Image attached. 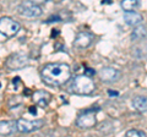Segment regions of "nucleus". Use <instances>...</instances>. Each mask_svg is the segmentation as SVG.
<instances>
[{
  "mask_svg": "<svg viewBox=\"0 0 147 137\" xmlns=\"http://www.w3.org/2000/svg\"><path fill=\"white\" fill-rule=\"evenodd\" d=\"M40 77L45 85L52 87H60L70 80L71 70L67 64L52 62L43 66L40 71Z\"/></svg>",
  "mask_w": 147,
  "mask_h": 137,
  "instance_id": "1",
  "label": "nucleus"
},
{
  "mask_svg": "<svg viewBox=\"0 0 147 137\" xmlns=\"http://www.w3.org/2000/svg\"><path fill=\"white\" fill-rule=\"evenodd\" d=\"M96 85L91 76H87L86 74L79 75L74 77L71 83L69 85V92L79 95H90L94 92Z\"/></svg>",
  "mask_w": 147,
  "mask_h": 137,
  "instance_id": "2",
  "label": "nucleus"
},
{
  "mask_svg": "<svg viewBox=\"0 0 147 137\" xmlns=\"http://www.w3.org/2000/svg\"><path fill=\"white\" fill-rule=\"evenodd\" d=\"M21 26L17 21L11 17H1L0 19V33L7 38H12L18 33Z\"/></svg>",
  "mask_w": 147,
  "mask_h": 137,
  "instance_id": "3",
  "label": "nucleus"
},
{
  "mask_svg": "<svg viewBox=\"0 0 147 137\" xmlns=\"http://www.w3.org/2000/svg\"><path fill=\"white\" fill-rule=\"evenodd\" d=\"M18 12L22 16L28 17V19H36V17H39L42 15L43 11L38 4L31 1V0H25L18 6Z\"/></svg>",
  "mask_w": 147,
  "mask_h": 137,
  "instance_id": "4",
  "label": "nucleus"
},
{
  "mask_svg": "<svg viewBox=\"0 0 147 137\" xmlns=\"http://www.w3.org/2000/svg\"><path fill=\"white\" fill-rule=\"evenodd\" d=\"M44 125L43 120H26V119H18L16 120V126L17 131L22 132V134H30V132L38 131L39 129H42V126Z\"/></svg>",
  "mask_w": 147,
  "mask_h": 137,
  "instance_id": "5",
  "label": "nucleus"
},
{
  "mask_svg": "<svg viewBox=\"0 0 147 137\" xmlns=\"http://www.w3.org/2000/svg\"><path fill=\"white\" fill-rule=\"evenodd\" d=\"M96 122H97V119H96L93 109H87L82 114H80L79 118L76 119V126L84 130L92 129L96 125Z\"/></svg>",
  "mask_w": 147,
  "mask_h": 137,
  "instance_id": "6",
  "label": "nucleus"
},
{
  "mask_svg": "<svg viewBox=\"0 0 147 137\" xmlns=\"http://www.w3.org/2000/svg\"><path fill=\"white\" fill-rule=\"evenodd\" d=\"M28 64H30L28 56L25 55V54L17 53L7 58V60L5 61V66L9 70H21V68L26 67Z\"/></svg>",
  "mask_w": 147,
  "mask_h": 137,
  "instance_id": "7",
  "label": "nucleus"
},
{
  "mask_svg": "<svg viewBox=\"0 0 147 137\" xmlns=\"http://www.w3.org/2000/svg\"><path fill=\"white\" fill-rule=\"evenodd\" d=\"M99 77L105 83H114V82L120 80L121 72L114 67H103L99 71Z\"/></svg>",
  "mask_w": 147,
  "mask_h": 137,
  "instance_id": "8",
  "label": "nucleus"
},
{
  "mask_svg": "<svg viewBox=\"0 0 147 137\" xmlns=\"http://www.w3.org/2000/svg\"><path fill=\"white\" fill-rule=\"evenodd\" d=\"M92 42H93V34L90 32H80L74 39V47L79 49H85L90 47Z\"/></svg>",
  "mask_w": 147,
  "mask_h": 137,
  "instance_id": "9",
  "label": "nucleus"
},
{
  "mask_svg": "<svg viewBox=\"0 0 147 137\" xmlns=\"http://www.w3.org/2000/svg\"><path fill=\"white\" fill-rule=\"evenodd\" d=\"M32 98H33V102L37 104L38 107H42V108H45L49 104L50 99H52V95H50L49 92H47V91H36V92L33 93V95H32Z\"/></svg>",
  "mask_w": 147,
  "mask_h": 137,
  "instance_id": "10",
  "label": "nucleus"
},
{
  "mask_svg": "<svg viewBox=\"0 0 147 137\" xmlns=\"http://www.w3.org/2000/svg\"><path fill=\"white\" fill-rule=\"evenodd\" d=\"M17 131L16 121L4 120L0 121V136H10Z\"/></svg>",
  "mask_w": 147,
  "mask_h": 137,
  "instance_id": "11",
  "label": "nucleus"
},
{
  "mask_svg": "<svg viewBox=\"0 0 147 137\" xmlns=\"http://www.w3.org/2000/svg\"><path fill=\"white\" fill-rule=\"evenodd\" d=\"M142 20H144L142 15L139 12H136V11H129V12H125V15H124V21L130 26L140 25L142 22Z\"/></svg>",
  "mask_w": 147,
  "mask_h": 137,
  "instance_id": "12",
  "label": "nucleus"
},
{
  "mask_svg": "<svg viewBox=\"0 0 147 137\" xmlns=\"http://www.w3.org/2000/svg\"><path fill=\"white\" fill-rule=\"evenodd\" d=\"M131 105L135 110L140 111V113H146L147 111V97L144 95H137L132 99Z\"/></svg>",
  "mask_w": 147,
  "mask_h": 137,
  "instance_id": "13",
  "label": "nucleus"
},
{
  "mask_svg": "<svg viewBox=\"0 0 147 137\" xmlns=\"http://www.w3.org/2000/svg\"><path fill=\"white\" fill-rule=\"evenodd\" d=\"M139 0H121L120 5H121V9L125 12H129V11H135V9L139 6Z\"/></svg>",
  "mask_w": 147,
  "mask_h": 137,
  "instance_id": "14",
  "label": "nucleus"
},
{
  "mask_svg": "<svg viewBox=\"0 0 147 137\" xmlns=\"http://www.w3.org/2000/svg\"><path fill=\"white\" fill-rule=\"evenodd\" d=\"M147 36V30L144 26H137L134 28L131 33V39L132 40H139V39H144Z\"/></svg>",
  "mask_w": 147,
  "mask_h": 137,
  "instance_id": "15",
  "label": "nucleus"
},
{
  "mask_svg": "<svg viewBox=\"0 0 147 137\" xmlns=\"http://www.w3.org/2000/svg\"><path fill=\"white\" fill-rule=\"evenodd\" d=\"M126 137H145L146 134L144 131H139V130H135V129H132V130H129L126 134H125Z\"/></svg>",
  "mask_w": 147,
  "mask_h": 137,
  "instance_id": "16",
  "label": "nucleus"
},
{
  "mask_svg": "<svg viewBox=\"0 0 147 137\" xmlns=\"http://www.w3.org/2000/svg\"><path fill=\"white\" fill-rule=\"evenodd\" d=\"M85 74L87 75V76H93L94 75V71L93 70H90V68H86V72Z\"/></svg>",
  "mask_w": 147,
  "mask_h": 137,
  "instance_id": "17",
  "label": "nucleus"
},
{
  "mask_svg": "<svg viewBox=\"0 0 147 137\" xmlns=\"http://www.w3.org/2000/svg\"><path fill=\"white\" fill-rule=\"evenodd\" d=\"M30 113L37 114V108H36V107H31V108H30Z\"/></svg>",
  "mask_w": 147,
  "mask_h": 137,
  "instance_id": "18",
  "label": "nucleus"
},
{
  "mask_svg": "<svg viewBox=\"0 0 147 137\" xmlns=\"http://www.w3.org/2000/svg\"><path fill=\"white\" fill-rule=\"evenodd\" d=\"M108 94L109 95H118V92H114V91H108Z\"/></svg>",
  "mask_w": 147,
  "mask_h": 137,
  "instance_id": "19",
  "label": "nucleus"
},
{
  "mask_svg": "<svg viewBox=\"0 0 147 137\" xmlns=\"http://www.w3.org/2000/svg\"><path fill=\"white\" fill-rule=\"evenodd\" d=\"M31 1H33V3H36V4H42V3L45 1V0H31Z\"/></svg>",
  "mask_w": 147,
  "mask_h": 137,
  "instance_id": "20",
  "label": "nucleus"
},
{
  "mask_svg": "<svg viewBox=\"0 0 147 137\" xmlns=\"http://www.w3.org/2000/svg\"><path fill=\"white\" fill-rule=\"evenodd\" d=\"M113 0H102V4H110Z\"/></svg>",
  "mask_w": 147,
  "mask_h": 137,
  "instance_id": "21",
  "label": "nucleus"
},
{
  "mask_svg": "<svg viewBox=\"0 0 147 137\" xmlns=\"http://www.w3.org/2000/svg\"><path fill=\"white\" fill-rule=\"evenodd\" d=\"M0 86H1V85H0Z\"/></svg>",
  "mask_w": 147,
  "mask_h": 137,
  "instance_id": "22",
  "label": "nucleus"
}]
</instances>
